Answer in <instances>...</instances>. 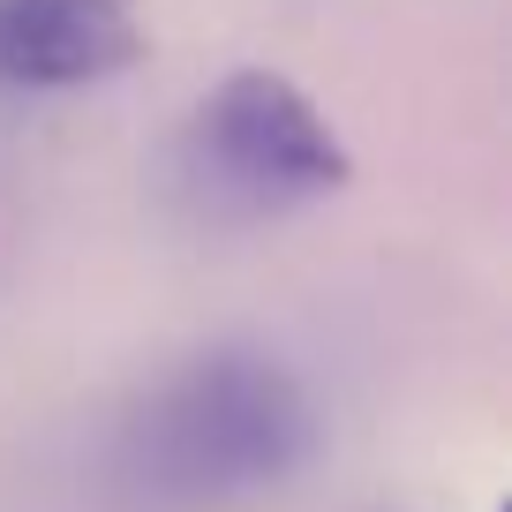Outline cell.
Listing matches in <instances>:
<instances>
[{
    "label": "cell",
    "instance_id": "cell-3",
    "mask_svg": "<svg viewBox=\"0 0 512 512\" xmlns=\"http://www.w3.org/2000/svg\"><path fill=\"white\" fill-rule=\"evenodd\" d=\"M136 61V0H0V91H91Z\"/></svg>",
    "mask_w": 512,
    "mask_h": 512
},
{
    "label": "cell",
    "instance_id": "cell-1",
    "mask_svg": "<svg viewBox=\"0 0 512 512\" xmlns=\"http://www.w3.org/2000/svg\"><path fill=\"white\" fill-rule=\"evenodd\" d=\"M324 452V407L287 354L256 339L166 362L113 415L106 467L144 512H234L287 490Z\"/></svg>",
    "mask_w": 512,
    "mask_h": 512
},
{
    "label": "cell",
    "instance_id": "cell-2",
    "mask_svg": "<svg viewBox=\"0 0 512 512\" xmlns=\"http://www.w3.org/2000/svg\"><path fill=\"white\" fill-rule=\"evenodd\" d=\"M174 196L204 226H264L347 189L354 159L324 106L279 68H234L189 106L174 136Z\"/></svg>",
    "mask_w": 512,
    "mask_h": 512
}]
</instances>
